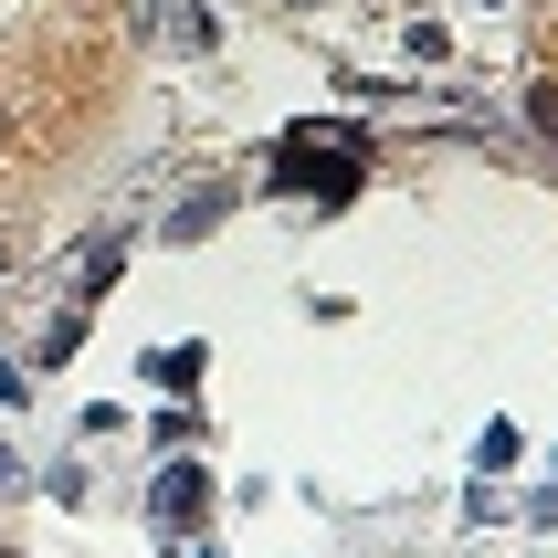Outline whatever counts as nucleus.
<instances>
[{
	"instance_id": "obj_1",
	"label": "nucleus",
	"mask_w": 558,
	"mask_h": 558,
	"mask_svg": "<svg viewBox=\"0 0 558 558\" xmlns=\"http://www.w3.org/2000/svg\"><path fill=\"white\" fill-rule=\"evenodd\" d=\"M359 190V126H295L275 148V201H348Z\"/></svg>"
},
{
	"instance_id": "obj_3",
	"label": "nucleus",
	"mask_w": 558,
	"mask_h": 558,
	"mask_svg": "<svg viewBox=\"0 0 558 558\" xmlns=\"http://www.w3.org/2000/svg\"><path fill=\"white\" fill-rule=\"evenodd\" d=\"M148 379H158V390H190V379H201V348H148Z\"/></svg>"
},
{
	"instance_id": "obj_4",
	"label": "nucleus",
	"mask_w": 558,
	"mask_h": 558,
	"mask_svg": "<svg viewBox=\"0 0 558 558\" xmlns=\"http://www.w3.org/2000/svg\"><path fill=\"white\" fill-rule=\"evenodd\" d=\"M169 43H180V53H211L221 32H211V11H169Z\"/></svg>"
},
{
	"instance_id": "obj_2",
	"label": "nucleus",
	"mask_w": 558,
	"mask_h": 558,
	"mask_svg": "<svg viewBox=\"0 0 558 558\" xmlns=\"http://www.w3.org/2000/svg\"><path fill=\"white\" fill-rule=\"evenodd\" d=\"M158 527H190V517H201V464H180V474H158Z\"/></svg>"
},
{
	"instance_id": "obj_7",
	"label": "nucleus",
	"mask_w": 558,
	"mask_h": 558,
	"mask_svg": "<svg viewBox=\"0 0 558 558\" xmlns=\"http://www.w3.org/2000/svg\"><path fill=\"white\" fill-rule=\"evenodd\" d=\"M0 401H22V369H11V359H0Z\"/></svg>"
},
{
	"instance_id": "obj_6",
	"label": "nucleus",
	"mask_w": 558,
	"mask_h": 558,
	"mask_svg": "<svg viewBox=\"0 0 558 558\" xmlns=\"http://www.w3.org/2000/svg\"><path fill=\"white\" fill-rule=\"evenodd\" d=\"M517 453H527V442H517V422H496V433L474 442V464H485V474H506V464H517Z\"/></svg>"
},
{
	"instance_id": "obj_8",
	"label": "nucleus",
	"mask_w": 558,
	"mask_h": 558,
	"mask_svg": "<svg viewBox=\"0 0 558 558\" xmlns=\"http://www.w3.org/2000/svg\"><path fill=\"white\" fill-rule=\"evenodd\" d=\"M0 126H11V106H0Z\"/></svg>"
},
{
	"instance_id": "obj_5",
	"label": "nucleus",
	"mask_w": 558,
	"mask_h": 558,
	"mask_svg": "<svg viewBox=\"0 0 558 558\" xmlns=\"http://www.w3.org/2000/svg\"><path fill=\"white\" fill-rule=\"evenodd\" d=\"M221 211H232V190H201V201H190V211H180V221H169V232H180V243H190V232H211V221H221Z\"/></svg>"
}]
</instances>
